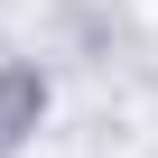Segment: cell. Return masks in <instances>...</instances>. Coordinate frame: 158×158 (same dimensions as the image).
Here are the masks:
<instances>
[{
    "label": "cell",
    "mask_w": 158,
    "mask_h": 158,
    "mask_svg": "<svg viewBox=\"0 0 158 158\" xmlns=\"http://www.w3.org/2000/svg\"><path fill=\"white\" fill-rule=\"evenodd\" d=\"M37 102V84H28V74H10V84H0V139H10V121Z\"/></svg>",
    "instance_id": "6da1fadb"
}]
</instances>
